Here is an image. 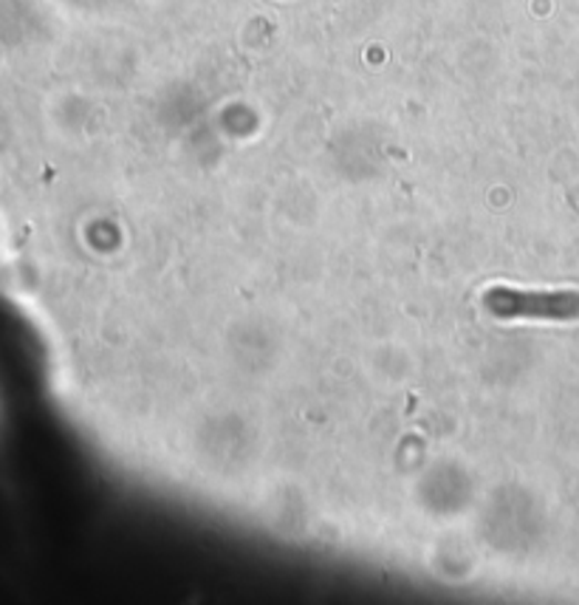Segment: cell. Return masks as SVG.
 <instances>
[{
  "mask_svg": "<svg viewBox=\"0 0 579 605\" xmlns=\"http://www.w3.org/2000/svg\"><path fill=\"white\" fill-rule=\"evenodd\" d=\"M484 306L500 320H579V291H526L492 286L484 295Z\"/></svg>",
  "mask_w": 579,
  "mask_h": 605,
  "instance_id": "cell-1",
  "label": "cell"
}]
</instances>
